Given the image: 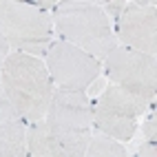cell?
Returning <instances> with one entry per match:
<instances>
[{"label":"cell","mask_w":157,"mask_h":157,"mask_svg":"<svg viewBox=\"0 0 157 157\" xmlns=\"http://www.w3.org/2000/svg\"><path fill=\"white\" fill-rule=\"evenodd\" d=\"M115 40L131 51L155 56L157 51V5L153 0H133L115 20Z\"/></svg>","instance_id":"8"},{"label":"cell","mask_w":157,"mask_h":157,"mask_svg":"<svg viewBox=\"0 0 157 157\" xmlns=\"http://www.w3.org/2000/svg\"><path fill=\"white\" fill-rule=\"evenodd\" d=\"M25 148H27V157H67L64 148L60 146L58 137L51 133L44 120L36 124H27Z\"/></svg>","instance_id":"10"},{"label":"cell","mask_w":157,"mask_h":157,"mask_svg":"<svg viewBox=\"0 0 157 157\" xmlns=\"http://www.w3.org/2000/svg\"><path fill=\"white\" fill-rule=\"evenodd\" d=\"M0 86L27 124L42 122L47 117L53 98V82L40 58L11 51L0 69Z\"/></svg>","instance_id":"1"},{"label":"cell","mask_w":157,"mask_h":157,"mask_svg":"<svg viewBox=\"0 0 157 157\" xmlns=\"http://www.w3.org/2000/svg\"><path fill=\"white\" fill-rule=\"evenodd\" d=\"M100 7H102V11L106 13V18L111 16V18L117 20L122 16V11L128 7V0H106V2H100Z\"/></svg>","instance_id":"12"},{"label":"cell","mask_w":157,"mask_h":157,"mask_svg":"<svg viewBox=\"0 0 157 157\" xmlns=\"http://www.w3.org/2000/svg\"><path fill=\"white\" fill-rule=\"evenodd\" d=\"M148 111L151 113H148V120L144 122V135H146L148 142H157V113H155L153 106Z\"/></svg>","instance_id":"13"},{"label":"cell","mask_w":157,"mask_h":157,"mask_svg":"<svg viewBox=\"0 0 157 157\" xmlns=\"http://www.w3.org/2000/svg\"><path fill=\"white\" fill-rule=\"evenodd\" d=\"M0 31L9 49L40 58L53 42L51 13L40 11L33 2L0 0Z\"/></svg>","instance_id":"4"},{"label":"cell","mask_w":157,"mask_h":157,"mask_svg":"<svg viewBox=\"0 0 157 157\" xmlns=\"http://www.w3.org/2000/svg\"><path fill=\"white\" fill-rule=\"evenodd\" d=\"M53 27L64 42L86 51L95 60H106L117 49L113 27L100 2L89 0H64L51 13Z\"/></svg>","instance_id":"2"},{"label":"cell","mask_w":157,"mask_h":157,"mask_svg":"<svg viewBox=\"0 0 157 157\" xmlns=\"http://www.w3.org/2000/svg\"><path fill=\"white\" fill-rule=\"evenodd\" d=\"M0 157H27V155H18V153H0Z\"/></svg>","instance_id":"15"},{"label":"cell","mask_w":157,"mask_h":157,"mask_svg":"<svg viewBox=\"0 0 157 157\" xmlns=\"http://www.w3.org/2000/svg\"><path fill=\"white\" fill-rule=\"evenodd\" d=\"M106 62V75L111 84L128 91L148 104H155L157 93V62L155 56H146L140 51L117 47L111 51Z\"/></svg>","instance_id":"6"},{"label":"cell","mask_w":157,"mask_h":157,"mask_svg":"<svg viewBox=\"0 0 157 157\" xmlns=\"http://www.w3.org/2000/svg\"><path fill=\"white\" fill-rule=\"evenodd\" d=\"M11 53V49H9V44H7V40H5V36H2V31H0V64L5 62V58Z\"/></svg>","instance_id":"14"},{"label":"cell","mask_w":157,"mask_h":157,"mask_svg":"<svg viewBox=\"0 0 157 157\" xmlns=\"http://www.w3.org/2000/svg\"><path fill=\"white\" fill-rule=\"evenodd\" d=\"M27 122L18 115V111L7 100L0 86V153H18L27 155Z\"/></svg>","instance_id":"9"},{"label":"cell","mask_w":157,"mask_h":157,"mask_svg":"<svg viewBox=\"0 0 157 157\" xmlns=\"http://www.w3.org/2000/svg\"><path fill=\"white\" fill-rule=\"evenodd\" d=\"M153 104L131 95L128 91L109 84L93 104V128L124 144L135 135L137 120Z\"/></svg>","instance_id":"5"},{"label":"cell","mask_w":157,"mask_h":157,"mask_svg":"<svg viewBox=\"0 0 157 157\" xmlns=\"http://www.w3.org/2000/svg\"><path fill=\"white\" fill-rule=\"evenodd\" d=\"M44 64L58 89L86 91V86L100 75V60L64 40H53L44 53Z\"/></svg>","instance_id":"7"},{"label":"cell","mask_w":157,"mask_h":157,"mask_svg":"<svg viewBox=\"0 0 157 157\" xmlns=\"http://www.w3.org/2000/svg\"><path fill=\"white\" fill-rule=\"evenodd\" d=\"M82 157H128L126 153V146L117 140H111L102 133H93L91 140H89V146Z\"/></svg>","instance_id":"11"},{"label":"cell","mask_w":157,"mask_h":157,"mask_svg":"<svg viewBox=\"0 0 157 157\" xmlns=\"http://www.w3.org/2000/svg\"><path fill=\"white\" fill-rule=\"evenodd\" d=\"M44 122L58 137L67 157H82L91 140L93 102L86 91L53 89Z\"/></svg>","instance_id":"3"}]
</instances>
